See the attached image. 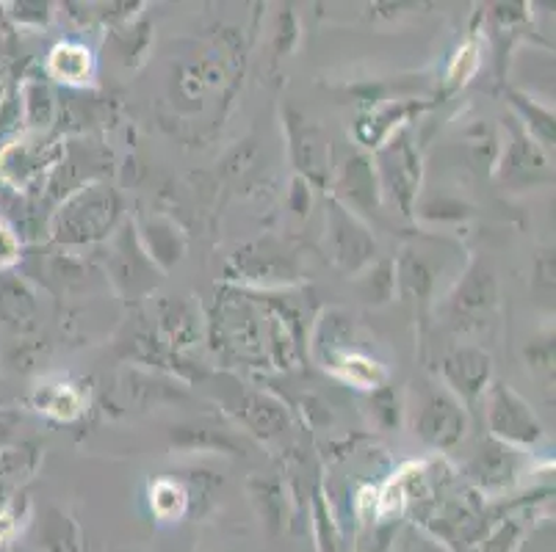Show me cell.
<instances>
[{
  "mask_svg": "<svg viewBox=\"0 0 556 552\" xmlns=\"http://www.w3.org/2000/svg\"><path fill=\"white\" fill-rule=\"evenodd\" d=\"M123 216V200L114 189L94 182L75 191L59 213L53 216V238L70 246H86L98 243L114 232L116 221Z\"/></svg>",
  "mask_w": 556,
  "mask_h": 552,
  "instance_id": "1",
  "label": "cell"
},
{
  "mask_svg": "<svg viewBox=\"0 0 556 552\" xmlns=\"http://www.w3.org/2000/svg\"><path fill=\"white\" fill-rule=\"evenodd\" d=\"M413 428L427 445L438 450H448L465 437L468 418L463 412V403L448 389H427L418 398Z\"/></svg>",
  "mask_w": 556,
  "mask_h": 552,
  "instance_id": "2",
  "label": "cell"
},
{
  "mask_svg": "<svg viewBox=\"0 0 556 552\" xmlns=\"http://www.w3.org/2000/svg\"><path fill=\"white\" fill-rule=\"evenodd\" d=\"M488 425L493 439L507 445H534L543 437V425H540L538 414L507 384L490 387Z\"/></svg>",
  "mask_w": 556,
  "mask_h": 552,
  "instance_id": "3",
  "label": "cell"
},
{
  "mask_svg": "<svg viewBox=\"0 0 556 552\" xmlns=\"http://www.w3.org/2000/svg\"><path fill=\"white\" fill-rule=\"evenodd\" d=\"M327 246L336 266H341L346 273L363 271L377 257V243L371 232L341 202H330V210H327Z\"/></svg>",
  "mask_w": 556,
  "mask_h": 552,
  "instance_id": "4",
  "label": "cell"
},
{
  "mask_svg": "<svg viewBox=\"0 0 556 552\" xmlns=\"http://www.w3.org/2000/svg\"><path fill=\"white\" fill-rule=\"evenodd\" d=\"M111 277H114L116 287H119L128 298H141L161 282L159 266L150 260V255L144 252V243L136 238L130 224H125L114 238Z\"/></svg>",
  "mask_w": 556,
  "mask_h": 552,
  "instance_id": "5",
  "label": "cell"
},
{
  "mask_svg": "<svg viewBox=\"0 0 556 552\" xmlns=\"http://www.w3.org/2000/svg\"><path fill=\"white\" fill-rule=\"evenodd\" d=\"M232 262L239 266L241 280L257 282V285H286L296 280V260L275 241L252 243L232 257Z\"/></svg>",
  "mask_w": 556,
  "mask_h": 552,
  "instance_id": "6",
  "label": "cell"
},
{
  "mask_svg": "<svg viewBox=\"0 0 556 552\" xmlns=\"http://www.w3.org/2000/svg\"><path fill=\"white\" fill-rule=\"evenodd\" d=\"M493 376V362L484 351L473 346H463L443 359V378L448 384V393L463 401H477L488 389Z\"/></svg>",
  "mask_w": 556,
  "mask_h": 552,
  "instance_id": "7",
  "label": "cell"
},
{
  "mask_svg": "<svg viewBox=\"0 0 556 552\" xmlns=\"http://www.w3.org/2000/svg\"><path fill=\"white\" fill-rule=\"evenodd\" d=\"M379 171H382L386 189L396 196L402 210H413V196H416L418 191L421 169H418L416 152H413V146H409V141L404 139V136L391 141V146L382 150V155H379Z\"/></svg>",
  "mask_w": 556,
  "mask_h": 552,
  "instance_id": "8",
  "label": "cell"
},
{
  "mask_svg": "<svg viewBox=\"0 0 556 552\" xmlns=\"http://www.w3.org/2000/svg\"><path fill=\"white\" fill-rule=\"evenodd\" d=\"M219 329L225 337V346L239 357L252 359L263 354V329L261 316L252 304L227 301L219 312Z\"/></svg>",
  "mask_w": 556,
  "mask_h": 552,
  "instance_id": "9",
  "label": "cell"
},
{
  "mask_svg": "<svg viewBox=\"0 0 556 552\" xmlns=\"http://www.w3.org/2000/svg\"><path fill=\"white\" fill-rule=\"evenodd\" d=\"M288 133H291L294 164L300 166L302 175L313 182H325L327 166H330V141L325 130L307 119H291Z\"/></svg>",
  "mask_w": 556,
  "mask_h": 552,
  "instance_id": "10",
  "label": "cell"
},
{
  "mask_svg": "<svg viewBox=\"0 0 556 552\" xmlns=\"http://www.w3.org/2000/svg\"><path fill=\"white\" fill-rule=\"evenodd\" d=\"M518 467L520 462L513 445L488 439L468 462V475L484 489H504L518 478Z\"/></svg>",
  "mask_w": 556,
  "mask_h": 552,
  "instance_id": "11",
  "label": "cell"
},
{
  "mask_svg": "<svg viewBox=\"0 0 556 552\" xmlns=\"http://www.w3.org/2000/svg\"><path fill=\"white\" fill-rule=\"evenodd\" d=\"M338 196L357 210L371 213L379 205V182L371 161L352 155L338 171Z\"/></svg>",
  "mask_w": 556,
  "mask_h": 552,
  "instance_id": "12",
  "label": "cell"
},
{
  "mask_svg": "<svg viewBox=\"0 0 556 552\" xmlns=\"http://www.w3.org/2000/svg\"><path fill=\"white\" fill-rule=\"evenodd\" d=\"M55 161V152L50 146H34V144H9L0 152V177L12 182L14 189H23L34 177L42 175L45 166Z\"/></svg>",
  "mask_w": 556,
  "mask_h": 552,
  "instance_id": "13",
  "label": "cell"
},
{
  "mask_svg": "<svg viewBox=\"0 0 556 552\" xmlns=\"http://www.w3.org/2000/svg\"><path fill=\"white\" fill-rule=\"evenodd\" d=\"M37 312L39 304L31 287L25 285L20 277L3 273L0 277V321L7 323V326L17 329V332H25V329L34 326Z\"/></svg>",
  "mask_w": 556,
  "mask_h": 552,
  "instance_id": "14",
  "label": "cell"
},
{
  "mask_svg": "<svg viewBox=\"0 0 556 552\" xmlns=\"http://www.w3.org/2000/svg\"><path fill=\"white\" fill-rule=\"evenodd\" d=\"M495 304V277L490 268L473 266L465 273V280L459 282L457 293L452 298V307L457 318L482 316Z\"/></svg>",
  "mask_w": 556,
  "mask_h": 552,
  "instance_id": "15",
  "label": "cell"
},
{
  "mask_svg": "<svg viewBox=\"0 0 556 552\" xmlns=\"http://www.w3.org/2000/svg\"><path fill=\"white\" fill-rule=\"evenodd\" d=\"M239 418L250 425L252 432L266 434V437H277V434H282L288 428L286 407L263 393H247L241 398Z\"/></svg>",
  "mask_w": 556,
  "mask_h": 552,
  "instance_id": "16",
  "label": "cell"
},
{
  "mask_svg": "<svg viewBox=\"0 0 556 552\" xmlns=\"http://www.w3.org/2000/svg\"><path fill=\"white\" fill-rule=\"evenodd\" d=\"M37 539L45 552H84L78 523L62 509L45 511V516L39 519Z\"/></svg>",
  "mask_w": 556,
  "mask_h": 552,
  "instance_id": "17",
  "label": "cell"
},
{
  "mask_svg": "<svg viewBox=\"0 0 556 552\" xmlns=\"http://www.w3.org/2000/svg\"><path fill=\"white\" fill-rule=\"evenodd\" d=\"M161 337L169 348H186L200 334V318L189 301H166L159 318Z\"/></svg>",
  "mask_w": 556,
  "mask_h": 552,
  "instance_id": "18",
  "label": "cell"
},
{
  "mask_svg": "<svg viewBox=\"0 0 556 552\" xmlns=\"http://www.w3.org/2000/svg\"><path fill=\"white\" fill-rule=\"evenodd\" d=\"M144 241H148L144 252H148L150 260H153L155 266L169 268L172 262L180 260L184 241H180L178 230L172 224H166V221H150V224L144 227Z\"/></svg>",
  "mask_w": 556,
  "mask_h": 552,
  "instance_id": "19",
  "label": "cell"
},
{
  "mask_svg": "<svg viewBox=\"0 0 556 552\" xmlns=\"http://www.w3.org/2000/svg\"><path fill=\"white\" fill-rule=\"evenodd\" d=\"M50 73L70 84H80L92 75V53L80 44H59L50 53Z\"/></svg>",
  "mask_w": 556,
  "mask_h": 552,
  "instance_id": "20",
  "label": "cell"
},
{
  "mask_svg": "<svg viewBox=\"0 0 556 552\" xmlns=\"http://www.w3.org/2000/svg\"><path fill=\"white\" fill-rule=\"evenodd\" d=\"M172 442L178 445V448H189V450H225V453H244V442L239 439L227 437L222 432H211V428H172Z\"/></svg>",
  "mask_w": 556,
  "mask_h": 552,
  "instance_id": "21",
  "label": "cell"
},
{
  "mask_svg": "<svg viewBox=\"0 0 556 552\" xmlns=\"http://www.w3.org/2000/svg\"><path fill=\"white\" fill-rule=\"evenodd\" d=\"M39 464V448L34 442H7L0 448V480L31 475Z\"/></svg>",
  "mask_w": 556,
  "mask_h": 552,
  "instance_id": "22",
  "label": "cell"
},
{
  "mask_svg": "<svg viewBox=\"0 0 556 552\" xmlns=\"http://www.w3.org/2000/svg\"><path fill=\"white\" fill-rule=\"evenodd\" d=\"M34 403L39 407V412H48L59 420H73L80 412V395L70 384L42 387L34 395Z\"/></svg>",
  "mask_w": 556,
  "mask_h": 552,
  "instance_id": "23",
  "label": "cell"
},
{
  "mask_svg": "<svg viewBox=\"0 0 556 552\" xmlns=\"http://www.w3.org/2000/svg\"><path fill=\"white\" fill-rule=\"evenodd\" d=\"M23 111L28 125L34 128H45L53 119V94L45 84L39 80H28L23 89Z\"/></svg>",
  "mask_w": 556,
  "mask_h": 552,
  "instance_id": "24",
  "label": "cell"
},
{
  "mask_svg": "<svg viewBox=\"0 0 556 552\" xmlns=\"http://www.w3.org/2000/svg\"><path fill=\"white\" fill-rule=\"evenodd\" d=\"M130 393H134V398L139 403H159V401H175V398H180V389L178 387H169L166 382H159V378H150V376H139L130 382Z\"/></svg>",
  "mask_w": 556,
  "mask_h": 552,
  "instance_id": "25",
  "label": "cell"
},
{
  "mask_svg": "<svg viewBox=\"0 0 556 552\" xmlns=\"http://www.w3.org/2000/svg\"><path fill=\"white\" fill-rule=\"evenodd\" d=\"M393 285H396V277H393V262H382V266L374 268V273L361 285V293L366 301L382 304L391 298Z\"/></svg>",
  "mask_w": 556,
  "mask_h": 552,
  "instance_id": "26",
  "label": "cell"
},
{
  "mask_svg": "<svg viewBox=\"0 0 556 552\" xmlns=\"http://www.w3.org/2000/svg\"><path fill=\"white\" fill-rule=\"evenodd\" d=\"M153 509L159 516H180L186 509V492L180 486L169 484V480H161L153 489Z\"/></svg>",
  "mask_w": 556,
  "mask_h": 552,
  "instance_id": "27",
  "label": "cell"
},
{
  "mask_svg": "<svg viewBox=\"0 0 556 552\" xmlns=\"http://www.w3.org/2000/svg\"><path fill=\"white\" fill-rule=\"evenodd\" d=\"M20 260V238L7 221H0V271H9Z\"/></svg>",
  "mask_w": 556,
  "mask_h": 552,
  "instance_id": "28",
  "label": "cell"
},
{
  "mask_svg": "<svg viewBox=\"0 0 556 552\" xmlns=\"http://www.w3.org/2000/svg\"><path fill=\"white\" fill-rule=\"evenodd\" d=\"M9 9H14L12 17L20 20V23H28V20H34V23H48L50 17V7L48 3H12Z\"/></svg>",
  "mask_w": 556,
  "mask_h": 552,
  "instance_id": "29",
  "label": "cell"
},
{
  "mask_svg": "<svg viewBox=\"0 0 556 552\" xmlns=\"http://www.w3.org/2000/svg\"><path fill=\"white\" fill-rule=\"evenodd\" d=\"M17 423H20L17 412H0V448L9 442V437H12L14 425Z\"/></svg>",
  "mask_w": 556,
  "mask_h": 552,
  "instance_id": "30",
  "label": "cell"
},
{
  "mask_svg": "<svg viewBox=\"0 0 556 552\" xmlns=\"http://www.w3.org/2000/svg\"><path fill=\"white\" fill-rule=\"evenodd\" d=\"M14 536V514L9 509L0 511V547L9 544V539Z\"/></svg>",
  "mask_w": 556,
  "mask_h": 552,
  "instance_id": "31",
  "label": "cell"
},
{
  "mask_svg": "<svg viewBox=\"0 0 556 552\" xmlns=\"http://www.w3.org/2000/svg\"><path fill=\"white\" fill-rule=\"evenodd\" d=\"M416 552H441V550H438V547H432V544H421Z\"/></svg>",
  "mask_w": 556,
  "mask_h": 552,
  "instance_id": "32",
  "label": "cell"
}]
</instances>
